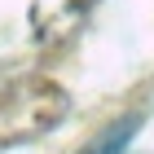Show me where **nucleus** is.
I'll use <instances>...</instances> for the list:
<instances>
[{"label": "nucleus", "mask_w": 154, "mask_h": 154, "mask_svg": "<svg viewBox=\"0 0 154 154\" xmlns=\"http://www.w3.org/2000/svg\"><path fill=\"white\" fill-rule=\"evenodd\" d=\"M93 154H101V150H93Z\"/></svg>", "instance_id": "nucleus-1"}]
</instances>
